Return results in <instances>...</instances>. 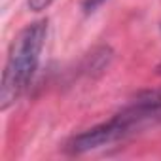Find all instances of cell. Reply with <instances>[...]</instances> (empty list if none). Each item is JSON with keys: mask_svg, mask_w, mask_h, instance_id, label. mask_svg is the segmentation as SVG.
I'll use <instances>...</instances> for the list:
<instances>
[{"mask_svg": "<svg viewBox=\"0 0 161 161\" xmlns=\"http://www.w3.org/2000/svg\"><path fill=\"white\" fill-rule=\"evenodd\" d=\"M47 36V21H34L27 25L12 42L8 61L0 84V108H10L29 87L38 68L40 55Z\"/></svg>", "mask_w": 161, "mask_h": 161, "instance_id": "6da1fadb", "label": "cell"}, {"mask_svg": "<svg viewBox=\"0 0 161 161\" xmlns=\"http://www.w3.org/2000/svg\"><path fill=\"white\" fill-rule=\"evenodd\" d=\"M159 118H161L159 110H150V108L131 104L127 110L114 116L112 119L76 135L68 142V150L72 153H84V152H89V150H97L101 146L118 142V140L133 135L138 129H144L146 125L153 123Z\"/></svg>", "mask_w": 161, "mask_h": 161, "instance_id": "7a4b0ae2", "label": "cell"}, {"mask_svg": "<svg viewBox=\"0 0 161 161\" xmlns=\"http://www.w3.org/2000/svg\"><path fill=\"white\" fill-rule=\"evenodd\" d=\"M135 106H142V108H150V110H159L161 112V87L157 89H148L142 91L135 97Z\"/></svg>", "mask_w": 161, "mask_h": 161, "instance_id": "3957f363", "label": "cell"}, {"mask_svg": "<svg viewBox=\"0 0 161 161\" xmlns=\"http://www.w3.org/2000/svg\"><path fill=\"white\" fill-rule=\"evenodd\" d=\"M51 2H53V0H29V8L32 12H42L46 8H49Z\"/></svg>", "mask_w": 161, "mask_h": 161, "instance_id": "277c9868", "label": "cell"}, {"mask_svg": "<svg viewBox=\"0 0 161 161\" xmlns=\"http://www.w3.org/2000/svg\"><path fill=\"white\" fill-rule=\"evenodd\" d=\"M103 2H104V0H86V2H84V10H86V14L95 12V10H97Z\"/></svg>", "mask_w": 161, "mask_h": 161, "instance_id": "5b68a950", "label": "cell"}, {"mask_svg": "<svg viewBox=\"0 0 161 161\" xmlns=\"http://www.w3.org/2000/svg\"><path fill=\"white\" fill-rule=\"evenodd\" d=\"M155 70H157V74H161V63L157 64V68H155Z\"/></svg>", "mask_w": 161, "mask_h": 161, "instance_id": "8992f818", "label": "cell"}]
</instances>
